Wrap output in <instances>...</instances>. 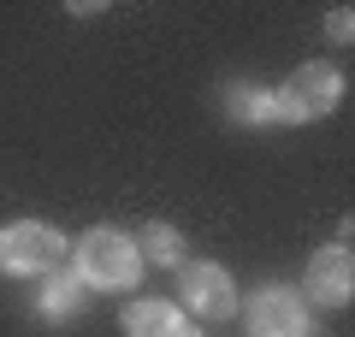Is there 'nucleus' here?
Masks as SVG:
<instances>
[{
  "mask_svg": "<svg viewBox=\"0 0 355 337\" xmlns=\"http://www.w3.org/2000/svg\"><path fill=\"white\" fill-rule=\"evenodd\" d=\"M71 273L83 278V290H130V284L142 278V254H137V243H130L125 231L95 225V231H83V237H77Z\"/></svg>",
  "mask_w": 355,
  "mask_h": 337,
  "instance_id": "1",
  "label": "nucleus"
},
{
  "mask_svg": "<svg viewBox=\"0 0 355 337\" xmlns=\"http://www.w3.org/2000/svg\"><path fill=\"white\" fill-rule=\"evenodd\" d=\"M338 101H343L338 65L308 60V65H296V71L272 89V125H314V119H326Z\"/></svg>",
  "mask_w": 355,
  "mask_h": 337,
  "instance_id": "2",
  "label": "nucleus"
},
{
  "mask_svg": "<svg viewBox=\"0 0 355 337\" xmlns=\"http://www.w3.org/2000/svg\"><path fill=\"white\" fill-rule=\"evenodd\" d=\"M65 254H71V243H65L60 225H48V219H12V225H0V273H12V278H48Z\"/></svg>",
  "mask_w": 355,
  "mask_h": 337,
  "instance_id": "3",
  "label": "nucleus"
},
{
  "mask_svg": "<svg viewBox=\"0 0 355 337\" xmlns=\"http://www.w3.org/2000/svg\"><path fill=\"white\" fill-rule=\"evenodd\" d=\"M178 308L184 320H237V284L219 261H178Z\"/></svg>",
  "mask_w": 355,
  "mask_h": 337,
  "instance_id": "4",
  "label": "nucleus"
},
{
  "mask_svg": "<svg viewBox=\"0 0 355 337\" xmlns=\"http://www.w3.org/2000/svg\"><path fill=\"white\" fill-rule=\"evenodd\" d=\"M308 331H314L308 302L291 284H261L249 296V337H308Z\"/></svg>",
  "mask_w": 355,
  "mask_h": 337,
  "instance_id": "5",
  "label": "nucleus"
},
{
  "mask_svg": "<svg viewBox=\"0 0 355 337\" xmlns=\"http://www.w3.org/2000/svg\"><path fill=\"white\" fill-rule=\"evenodd\" d=\"M302 296L320 302V308H349L355 302V254H349V243L314 249V261H308V273H302Z\"/></svg>",
  "mask_w": 355,
  "mask_h": 337,
  "instance_id": "6",
  "label": "nucleus"
},
{
  "mask_svg": "<svg viewBox=\"0 0 355 337\" xmlns=\"http://www.w3.org/2000/svg\"><path fill=\"white\" fill-rule=\"evenodd\" d=\"M125 337H190V320L178 302H160V296H142L125 308Z\"/></svg>",
  "mask_w": 355,
  "mask_h": 337,
  "instance_id": "7",
  "label": "nucleus"
},
{
  "mask_svg": "<svg viewBox=\"0 0 355 337\" xmlns=\"http://www.w3.org/2000/svg\"><path fill=\"white\" fill-rule=\"evenodd\" d=\"M83 278L77 273H48L42 278V290H36V308L48 313V320H77V313H83Z\"/></svg>",
  "mask_w": 355,
  "mask_h": 337,
  "instance_id": "8",
  "label": "nucleus"
},
{
  "mask_svg": "<svg viewBox=\"0 0 355 337\" xmlns=\"http://www.w3.org/2000/svg\"><path fill=\"white\" fill-rule=\"evenodd\" d=\"M137 254H142V261H154V266H178V261H184V237H178V225H166V219L142 225Z\"/></svg>",
  "mask_w": 355,
  "mask_h": 337,
  "instance_id": "9",
  "label": "nucleus"
},
{
  "mask_svg": "<svg viewBox=\"0 0 355 337\" xmlns=\"http://www.w3.org/2000/svg\"><path fill=\"white\" fill-rule=\"evenodd\" d=\"M225 107H231V119H243V125H272V89H243V83H231Z\"/></svg>",
  "mask_w": 355,
  "mask_h": 337,
  "instance_id": "10",
  "label": "nucleus"
},
{
  "mask_svg": "<svg viewBox=\"0 0 355 337\" xmlns=\"http://www.w3.org/2000/svg\"><path fill=\"white\" fill-rule=\"evenodd\" d=\"M326 36L331 42H355V12H349V6H331V12H326Z\"/></svg>",
  "mask_w": 355,
  "mask_h": 337,
  "instance_id": "11",
  "label": "nucleus"
}]
</instances>
